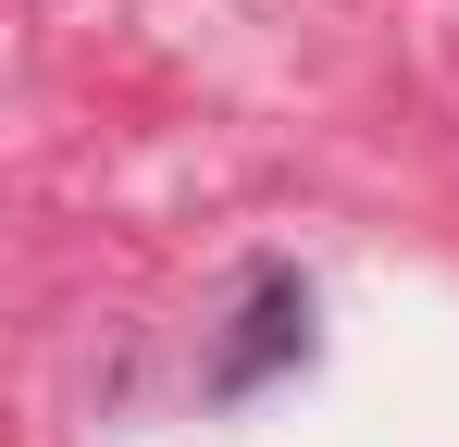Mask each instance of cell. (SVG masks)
<instances>
[{"label": "cell", "instance_id": "1", "mask_svg": "<svg viewBox=\"0 0 459 447\" xmlns=\"http://www.w3.org/2000/svg\"><path fill=\"white\" fill-rule=\"evenodd\" d=\"M299 336H310V298L286 286V274H261V298H248V348H236L212 385H224V398H248V372L273 361V348H299Z\"/></svg>", "mask_w": 459, "mask_h": 447}]
</instances>
